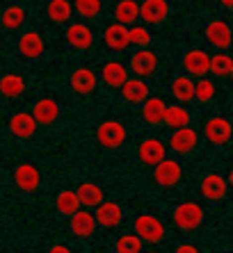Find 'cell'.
I'll list each match as a JSON object with an SVG mask.
<instances>
[{"mask_svg": "<svg viewBox=\"0 0 233 253\" xmlns=\"http://www.w3.org/2000/svg\"><path fill=\"white\" fill-rule=\"evenodd\" d=\"M172 221L178 230H185V233H192L199 226L204 224V208L194 203V201H185V203H178L174 208V214H172Z\"/></svg>", "mask_w": 233, "mask_h": 253, "instance_id": "obj_1", "label": "cell"}, {"mask_svg": "<svg viewBox=\"0 0 233 253\" xmlns=\"http://www.w3.org/2000/svg\"><path fill=\"white\" fill-rule=\"evenodd\" d=\"M133 226H135V235L140 237L144 244H160L165 240V233H167L163 219H158L156 214H137Z\"/></svg>", "mask_w": 233, "mask_h": 253, "instance_id": "obj_2", "label": "cell"}, {"mask_svg": "<svg viewBox=\"0 0 233 253\" xmlns=\"http://www.w3.org/2000/svg\"><path fill=\"white\" fill-rule=\"evenodd\" d=\"M96 139L103 148H119L123 146V141H126V128H123L121 121H115V119H108L103 124L99 126L96 130Z\"/></svg>", "mask_w": 233, "mask_h": 253, "instance_id": "obj_3", "label": "cell"}, {"mask_svg": "<svg viewBox=\"0 0 233 253\" xmlns=\"http://www.w3.org/2000/svg\"><path fill=\"white\" fill-rule=\"evenodd\" d=\"M181 178H183V167L176 160L163 158L158 165H153V180L160 187H174V185L181 183Z\"/></svg>", "mask_w": 233, "mask_h": 253, "instance_id": "obj_4", "label": "cell"}, {"mask_svg": "<svg viewBox=\"0 0 233 253\" xmlns=\"http://www.w3.org/2000/svg\"><path fill=\"white\" fill-rule=\"evenodd\" d=\"M128 69L137 78H151L158 71V55L153 50H149V48H140V50H135L130 55Z\"/></svg>", "mask_w": 233, "mask_h": 253, "instance_id": "obj_5", "label": "cell"}, {"mask_svg": "<svg viewBox=\"0 0 233 253\" xmlns=\"http://www.w3.org/2000/svg\"><path fill=\"white\" fill-rule=\"evenodd\" d=\"M204 135L210 144L215 146H224L231 141V135H233V128H231V121L224 117H213L206 121L204 126Z\"/></svg>", "mask_w": 233, "mask_h": 253, "instance_id": "obj_6", "label": "cell"}, {"mask_svg": "<svg viewBox=\"0 0 233 253\" xmlns=\"http://www.w3.org/2000/svg\"><path fill=\"white\" fill-rule=\"evenodd\" d=\"M197 146H199V132L194 128H190V126L176 128V132L169 137V148L174 153L187 155V153H192Z\"/></svg>", "mask_w": 233, "mask_h": 253, "instance_id": "obj_7", "label": "cell"}, {"mask_svg": "<svg viewBox=\"0 0 233 253\" xmlns=\"http://www.w3.org/2000/svg\"><path fill=\"white\" fill-rule=\"evenodd\" d=\"M96 224L101 226V228H116V226H121L123 221V210L119 203H115V201H101L99 206H96Z\"/></svg>", "mask_w": 233, "mask_h": 253, "instance_id": "obj_8", "label": "cell"}, {"mask_svg": "<svg viewBox=\"0 0 233 253\" xmlns=\"http://www.w3.org/2000/svg\"><path fill=\"white\" fill-rule=\"evenodd\" d=\"M14 183L21 192L25 194H32L37 192L41 185V173L35 165H30V162H23V165H18L16 171H14Z\"/></svg>", "mask_w": 233, "mask_h": 253, "instance_id": "obj_9", "label": "cell"}, {"mask_svg": "<svg viewBox=\"0 0 233 253\" xmlns=\"http://www.w3.org/2000/svg\"><path fill=\"white\" fill-rule=\"evenodd\" d=\"M229 194V178L222 173H206L201 178V196L208 201H222Z\"/></svg>", "mask_w": 233, "mask_h": 253, "instance_id": "obj_10", "label": "cell"}, {"mask_svg": "<svg viewBox=\"0 0 233 253\" xmlns=\"http://www.w3.org/2000/svg\"><path fill=\"white\" fill-rule=\"evenodd\" d=\"M208 66H210V55L206 50L194 48V50H187L183 55V69H185V73L190 78H204L208 73Z\"/></svg>", "mask_w": 233, "mask_h": 253, "instance_id": "obj_11", "label": "cell"}, {"mask_svg": "<svg viewBox=\"0 0 233 253\" xmlns=\"http://www.w3.org/2000/svg\"><path fill=\"white\" fill-rule=\"evenodd\" d=\"M206 37H208V42L213 48L227 50L231 46V25L227 21H222V18H215V21H210L206 25Z\"/></svg>", "mask_w": 233, "mask_h": 253, "instance_id": "obj_12", "label": "cell"}, {"mask_svg": "<svg viewBox=\"0 0 233 253\" xmlns=\"http://www.w3.org/2000/svg\"><path fill=\"white\" fill-rule=\"evenodd\" d=\"M165 153H167V146H165L160 139H156V137H146L140 146H137V158H140V162L146 167L158 165V162L165 158Z\"/></svg>", "mask_w": 233, "mask_h": 253, "instance_id": "obj_13", "label": "cell"}, {"mask_svg": "<svg viewBox=\"0 0 233 253\" xmlns=\"http://www.w3.org/2000/svg\"><path fill=\"white\" fill-rule=\"evenodd\" d=\"M169 16L167 0H144L140 5V18L146 25H160Z\"/></svg>", "mask_w": 233, "mask_h": 253, "instance_id": "obj_14", "label": "cell"}, {"mask_svg": "<svg viewBox=\"0 0 233 253\" xmlns=\"http://www.w3.org/2000/svg\"><path fill=\"white\" fill-rule=\"evenodd\" d=\"M30 114L35 117L37 126H53L59 117V105H58V100H53V98H39L32 105V112Z\"/></svg>", "mask_w": 233, "mask_h": 253, "instance_id": "obj_15", "label": "cell"}, {"mask_svg": "<svg viewBox=\"0 0 233 253\" xmlns=\"http://www.w3.org/2000/svg\"><path fill=\"white\" fill-rule=\"evenodd\" d=\"M140 105H142V119H144L146 124L149 126H160L163 124L167 103H165L160 96H146Z\"/></svg>", "mask_w": 233, "mask_h": 253, "instance_id": "obj_16", "label": "cell"}, {"mask_svg": "<svg viewBox=\"0 0 233 253\" xmlns=\"http://www.w3.org/2000/svg\"><path fill=\"white\" fill-rule=\"evenodd\" d=\"M64 37H66V43H69L71 48H76V50H87V48H92V43H94L92 30H89L85 23H71L69 28H66Z\"/></svg>", "mask_w": 233, "mask_h": 253, "instance_id": "obj_17", "label": "cell"}, {"mask_svg": "<svg viewBox=\"0 0 233 253\" xmlns=\"http://www.w3.org/2000/svg\"><path fill=\"white\" fill-rule=\"evenodd\" d=\"M101 78H103V83L112 89H119L126 80H128V66L123 64V62H105L103 69H101Z\"/></svg>", "mask_w": 233, "mask_h": 253, "instance_id": "obj_18", "label": "cell"}, {"mask_svg": "<svg viewBox=\"0 0 233 253\" xmlns=\"http://www.w3.org/2000/svg\"><path fill=\"white\" fill-rule=\"evenodd\" d=\"M69 228L76 237H92L96 230V217L87 210H76L71 214Z\"/></svg>", "mask_w": 233, "mask_h": 253, "instance_id": "obj_19", "label": "cell"}, {"mask_svg": "<svg viewBox=\"0 0 233 253\" xmlns=\"http://www.w3.org/2000/svg\"><path fill=\"white\" fill-rule=\"evenodd\" d=\"M37 121L30 112H16L12 119H9V130L12 135L18 137V139H30V137L37 132Z\"/></svg>", "mask_w": 233, "mask_h": 253, "instance_id": "obj_20", "label": "cell"}, {"mask_svg": "<svg viewBox=\"0 0 233 253\" xmlns=\"http://www.w3.org/2000/svg\"><path fill=\"white\" fill-rule=\"evenodd\" d=\"M103 42L105 46L115 50V53H121L123 48H128V28L121 23H110L103 32Z\"/></svg>", "mask_w": 233, "mask_h": 253, "instance_id": "obj_21", "label": "cell"}, {"mask_svg": "<svg viewBox=\"0 0 233 253\" xmlns=\"http://www.w3.org/2000/svg\"><path fill=\"white\" fill-rule=\"evenodd\" d=\"M44 50H46V43H44V37L39 32H23V37H18V53L23 57H41Z\"/></svg>", "mask_w": 233, "mask_h": 253, "instance_id": "obj_22", "label": "cell"}, {"mask_svg": "<svg viewBox=\"0 0 233 253\" xmlns=\"http://www.w3.org/2000/svg\"><path fill=\"white\" fill-rule=\"evenodd\" d=\"M119 89H121L123 100L130 103V105H140L142 100L149 96V84L144 83V78H128Z\"/></svg>", "mask_w": 233, "mask_h": 253, "instance_id": "obj_23", "label": "cell"}, {"mask_svg": "<svg viewBox=\"0 0 233 253\" xmlns=\"http://www.w3.org/2000/svg\"><path fill=\"white\" fill-rule=\"evenodd\" d=\"M71 89L82 96L92 94L96 89V73L92 69H76L71 73Z\"/></svg>", "mask_w": 233, "mask_h": 253, "instance_id": "obj_24", "label": "cell"}, {"mask_svg": "<svg viewBox=\"0 0 233 253\" xmlns=\"http://www.w3.org/2000/svg\"><path fill=\"white\" fill-rule=\"evenodd\" d=\"M115 18L116 23L121 25H135L140 21V5H137V0H119L115 7Z\"/></svg>", "mask_w": 233, "mask_h": 253, "instance_id": "obj_25", "label": "cell"}, {"mask_svg": "<svg viewBox=\"0 0 233 253\" xmlns=\"http://www.w3.org/2000/svg\"><path fill=\"white\" fill-rule=\"evenodd\" d=\"M172 96H174L178 103L187 105L194 100V80L190 76H176L174 83H172Z\"/></svg>", "mask_w": 233, "mask_h": 253, "instance_id": "obj_26", "label": "cell"}, {"mask_svg": "<svg viewBox=\"0 0 233 253\" xmlns=\"http://www.w3.org/2000/svg\"><path fill=\"white\" fill-rule=\"evenodd\" d=\"M25 91V80L18 73H5L0 78V94L5 98H18Z\"/></svg>", "mask_w": 233, "mask_h": 253, "instance_id": "obj_27", "label": "cell"}, {"mask_svg": "<svg viewBox=\"0 0 233 253\" xmlns=\"http://www.w3.org/2000/svg\"><path fill=\"white\" fill-rule=\"evenodd\" d=\"M46 14L53 23L64 25V23H69L71 14H73V5H71L69 0H51L46 7Z\"/></svg>", "mask_w": 233, "mask_h": 253, "instance_id": "obj_28", "label": "cell"}, {"mask_svg": "<svg viewBox=\"0 0 233 253\" xmlns=\"http://www.w3.org/2000/svg\"><path fill=\"white\" fill-rule=\"evenodd\" d=\"M76 194H78L80 206H85V208H96L103 201V189L96 183H82Z\"/></svg>", "mask_w": 233, "mask_h": 253, "instance_id": "obj_29", "label": "cell"}, {"mask_svg": "<svg viewBox=\"0 0 233 253\" xmlns=\"http://www.w3.org/2000/svg\"><path fill=\"white\" fill-rule=\"evenodd\" d=\"M190 121H192V114L187 112V107H183V105H167L163 124H167L169 128H183V126H190Z\"/></svg>", "mask_w": 233, "mask_h": 253, "instance_id": "obj_30", "label": "cell"}, {"mask_svg": "<svg viewBox=\"0 0 233 253\" xmlns=\"http://www.w3.org/2000/svg\"><path fill=\"white\" fill-rule=\"evenodd\" d=\"M55 208H58L59 214H66L71 217L76 210H80V201H78V194L73 189H62L58 196H55Z\"/></svg>", "mask_w": 233, "mask_h": 253, "instance_id": "obj_31", "label": "cell"}, {"mask_svg": "<svg viewBox=\"0 0 233 253\" xmlns=\"http://www.w3.org/2000/svg\"><path fill=\"white\" fill-rule=\"evenodd\" d=\"M25 23V9L18 5H9L0 14V25L5 30H18Z\"/></svg>", "mask_w": 233, "mask_h": 253, "instance_id": "obj_32", "label": "cell"}, {"mask_svg": "<svg viewBox=\"0 0 233 253\" xmlns=\"http://www.w3.org/2000/svg\"><path fill=\"white\" fill-rule=\"evenodd\" d=\"M208 71L215 78H229L233 73V59H231V55L220 53V55H215V57H210Z\"/></svg>", "mask_w": 233, "mask_h": 253, "instance_id": "obj_33", "label": "cell"}, {"mask_svg": "<svg viewBox=\"0 0 233 253\" xmlns=\"http://www.w3.org/2000/svg\"><path fill=\"white\" fill-rule=\"evenodd\" d=\"M215 96H217V89L213 84V80H208L204 76V78H199V83H194V98L199 103H210Z\"/></svg>", "mask_w": 233, "mask_h": 253, "instance_id": "obj_34", "label": "cell"}, {"mask_svg": "<svg viewBox=\"0 0 233 253\" xmlns=\"http://www.w3.org/2000/svg\"><path fill=\"white\" fill-rule=\"evenodd\" d=\"M142 249H144V242L135 233H126V235H121L116 240V251L119 253H140Z\"/></svg>", "mask_w": 233, "mask_h": 253, "instance_id": "obj_35", "label": "cell"}, {"mask_svg": "<svg viewBox=\"0 0 233 253\" xmlns=\"http://www.w3.org/2000/svg\"><path fill=\"white\" fill-rule=\"evenodd\" d=\"M73 7L82 18H96L103 9V2L101 0H73Z\"/></svg>", "mask_w": 233, "mask_h": 253, "instance_id": "obj_36", "label": "cell"}, {"mask_svg": "<svg viewBox=\"0 0 233 253\" xmlns=\"http://www.w3.org/2000/svg\"><path fill=\"white\" fill-rule=\"evenodd\" d=\"M128 43H133V46H140V48H146L149 43H151V32H149V28L146 25H130L128 30Z\"/></svg>", "mask_w": 233, "mask_h": 253, "instance_id": "obj_37", "label": "cell"}, {"mask_svg": "<svg viewBox=\"0 0 233 253\" xmlns=\"http://www.w3.org/2000/svg\"><path fill=\"white\" fill-rule=\"evenodd\" d=\"M176 251L178 253H197V247H192V244H178Z\"/></svg>", "mask_w": 233, "mask_h": 253, "instance_id": "obj_38", "label": "cell"}, {"mask_svg": "<svg viewBox=\"0 0 233 253\" xmlns=\"http://www.w3.org/2000/svg\"><path fill=\"white\" fill-rule=\"evenodd\" d=\"M51 251L53 253H59V251H71V249L66 247V244H55V247H51Z\"/></svg>", "mask_w": 233, "mask_h": 253, "instance_id": "obj_39", "label": "cell"}, {"mask_svg": "<svg viewBox=\"0 0 233 253\" xmlns=\"http://www.w3.org/2000/svg\"><path fill=\"white\" fill-rule=\"evenodd\" d=\"M220 2H222L224 7H231V5H233V0H220Z\"/></svg>", "mask_w": 233, "mask_h": 253, "instance_id": "obj_40", "label": "cell"}]
</instances>
